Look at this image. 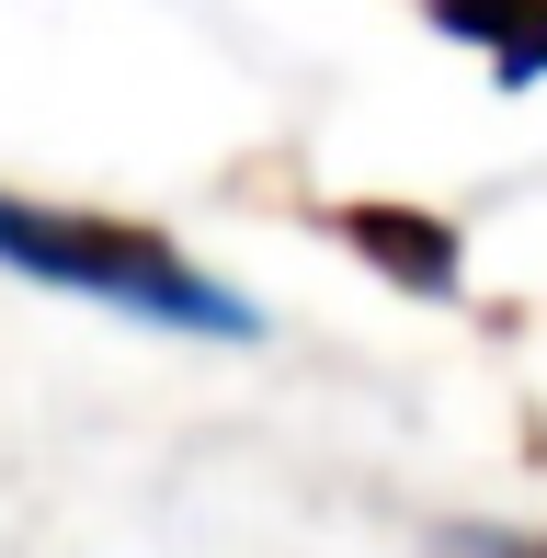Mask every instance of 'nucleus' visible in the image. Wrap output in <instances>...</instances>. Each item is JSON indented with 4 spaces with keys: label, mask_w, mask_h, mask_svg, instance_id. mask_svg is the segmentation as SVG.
<instances>
[{
    "label": "nucleus",
    "mask_w": 547,
    "mask_h": 558,
    "mask_svg": "<svg viewBox=\"0 0 547 558\" xmlns=\"http://www.w3.org/2000/svg\"><path fill=\"white\" fill-rule=\"evenodd\" d=\"M0 274H35V286L104 296V308H137L160 331H206V342H263V308H240L206 263H183L148 228H114L92 206H23L0 194Z\"/></svg>",
    "instance_id": "f257e3e1"
},
{
    "label": "nucleus",
    "mask_w": 547,
    "mask_h": 558,
    "mask_svg": "<svg viewBox=\"0 0 547 558\" xmlns=\"http://www.w3.org/2000/svg\"><path fill=\"white\" fill-rule=\"evenodd\" d=\"M331 228H342V240H354L400 296H457V228H445V217H422V206H342Z\"/></svg>",
    "instance_id": "f03ea898"
},
{
    "label": "nucleus",
    "mask_w": 547,
    "mask_h": 558,
    "mask_svg": "<svg viewBox=\"0 0 547 558\" xmlns=\"http://www.w3.org/2000/svg\"><path fill=\"white\" fill-rule=\"evenodd\" d=\"M422 12H434V35L490 46V81L502 92L547 81V0H422Z\"/></svg>",
    "instance_id": "7ed1b4c3"
},
{
    "label": "nucleus",
    "mask_w": 547,
    "mask_h": 558,
    "mask_svg": "<svg viewBox=\"0 0 547 558\" xmlns=\"http://www.w3.org/2000/svg\"><path fill=\"white\" fill-rule=\"evenodd\" d=\"M479 558H547V536H467Z\"/></svg>",
    "instance_id": "20e7f679"
}]
</instances>
